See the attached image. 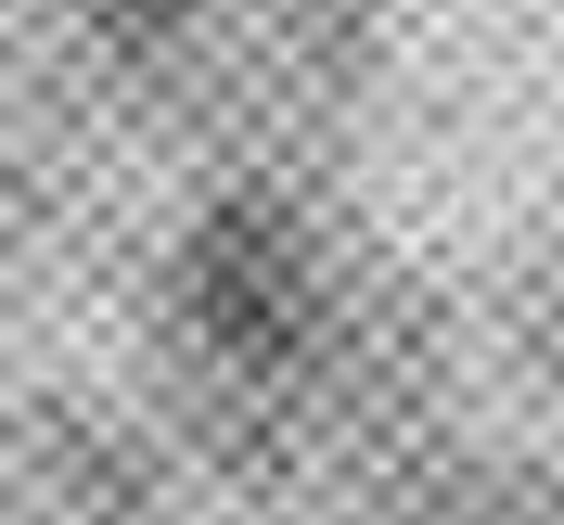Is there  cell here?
Listing matches in <instances>:
<instances>
[{
    "label": "cell",
    "instance_id": "cell-1",
    "mask_svg": "<svg viewBox=\"0 0 564 525\" xmlns=\"http://www.w3.org/2000/svg\"><path fill=\"white\" fill-rule=\"evenodd\" d=\"M180 308L231 372H282L308 359L321 333V270H308V231L282 206H206L193 244H180Z\"/></svg>",
    "mask_w": 564,
    "mask_h": 525
},
{
    "label": "cell",
    "instance_id": "cell-2",
    "mask_svg": "<svg viewBox=\"0 0 564 525\" xmlns=\"http://www.w3.org/2000/svg\"><path fill=\"white\" fill-rule=\"evenodd\" d=\"M90 13H104V26L129 39V52H154V39H180L193 13H206V0H90Z\"/></svg>",
    "mask_w": 564,
    "mask_h": 525
}]
</instances>
